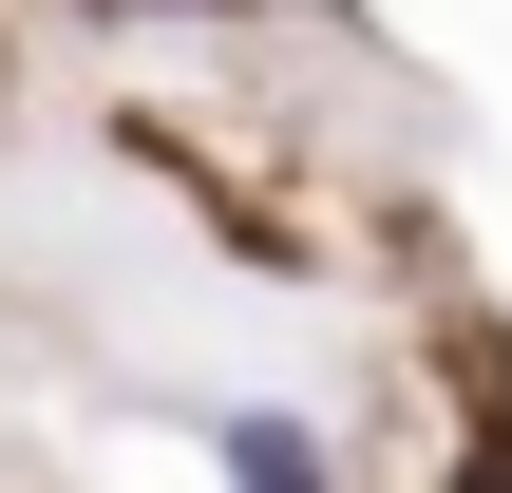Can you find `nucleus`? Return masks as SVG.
<instances>
[{"label":"nucleus","mask_w":512,"mask_h":493,"mask_svg":"<svg viewBox=\"0 0 512 493\" xmlns=\"http://www.w3.org/2000/svg\"><path fill=\"white\" fill-rule=\"evenodd\" d=\"M209 475L228 493H342V456H323V418H285V399H209Z\"/></svg>","instance_id":"nucleus-1"},{"label":"nucleus","mask_w":512,"mask_h":493,"mask_svg":"<svg viewBox=\"0 0 512 493\" xmlns=\"http://www.w3.org/2000/svg\"><path fill=\"white\" fill-rule=\"evenodd\" d=\"M114 19H190V0H114Z\"/></svg>","instance_id":"nucleus-2"}]
</instances>
